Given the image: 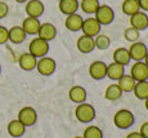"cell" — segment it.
I'll use <instances>...</instances> for the list:
<instances>
[{"mask_svg": "<svg viewBox=\"0 0 148 138\" xmlns=\"http://www.w3.org/2000/svg\"><path fill=\"white\" fill-rule=\"evenodd\" d=\"M75 117L79 120L80 123L88 124V123H92L93 120L97 117V111L95 107L92 103H80V105H76L75 108Z\"/></svg>", "mask_w": 148, "mask_h": 138, "instance_id": "cell-2", "label": "cell"}, {"mask_svg": "<svg viewBox=\"0 0 148 138\" xmlns=\"http://www.w3.org/2000/svg\"><path fill=\"white\" fill-rule=\"evenodd\" d=\"M135 80L133 79L132 76H130V74L127 75V74H124L120 79L117 80V83L116 84L120 87V89L122 90V93H130V92H133V88H134L135 85Z\"/></svg>", "mask_w": 148, "mask_h": 138, "instance_id": "cell-24", "label": "cell"}, {"mask_svg": "<svg viewBox=\"0 0 148 138\" xmlns=\"http://www.w3.org/2000/svg\"><path fill=\"white\" fill-rule=\"evenodd\" d=\"M139 133L143 138H148V121H144L140 124V128H139Z\"/></svg>", "mask_w": 148, "mask_h": 138, "instance_id": "cell-34", "label": "cell"}, {"mask_svg": "<svg viewBox=\"0 0 148 138\" xmlns=\"http://www.w3.org/2000/svg\"><path fill=\"white\" fill-rule=\"evenodd\" d=\"M112 59H113V62L122 65V66H127L130 63V61H132L129 50H127V48H124V47L115 49V52L112 54Z\"/></svg>", "mask_w": 148, "mask_h": 138, "instance_id": "cell-23", "label": "cell"}, {"mask_svg": "<svg viewBox=\"0 0 148 138\" xmlns=\"http://www.w3.org/2000/svg\"><path fill=\"white\" fill-rule=\"evenodd\" d=\"M134 121H135L134 114L130 110H127V108H120L113 115V124H115L116 128L121 129V130L129 129L134 124Z\"/></svg>", "mask_w": 148, "mask_h": 138, "instance_id": "cell-1", "label": "cell"}, {"mask_svg": "<svg viewBox=\"0 0 148 138\" xmlns=\"http://www.w3.org/2000/svg\"><path fill=\"white\" fill-rule=\"evenodd\" d=\"M138 4L142 12H148V0H138Z\"/></svg>", "mask_w": 148, "mask_h": 138, "instance_id": "cell-35", "label": "cell"}, {"mask_svg": "<svg viewBox=\"0 0 148 138\" xmlns=\"http://www.w3.org/2000/svg\"><path fill=\"white\" fill-rule=\"evenodd\" d=\"M17 3H19V4H23V3H27L28 0H16Z\"/></svg>", "mask_w": 148, "mask_h": 138, "instance_id": "cell-39", "label": "cell"}, {"mask_svg": "<svg viewBox=\"0 0 148 138\" xmlns=\"http://www.w3.org/2000/svg\"><path fill=\"white\" fill-rule=\"evenodd\" d=\"M73 138H82V136H76V137H73Z\"/></svg>", "mask_w": 148, "mask_h": 138, "instance_id": "cell-40", "label": "cell"}, {"mask_svg": "<svg viewBox=\"0 0 148 138\" xmlns=\"http://www.w3.org/2000/svg\"><path fill=\"white\" fill-rule=\"evenodd\" d=\"M121 10L124 14L126 16H133L134 13H136L139 9V4H138V0H124L121 4Z\"/></svg>", "mask_w": 148, "mask_h": 138, "instance_id": "cell-29", "label": "cell"}, {"mask_svg": "<svg viewBox=\"0 0 148 138\" xmlns=\"http://www.w3.org/2000/svg\"><path fill=\"white\" fill-rule=\"evenodd\" d=\"M147 80H148V79H147Z\"/></svg>", "mask_w": 148, "mask_h": 138, "instance_id": "cell-43", "label": "cell"}, {"mask_svg": "<svg viewBox=\"0 0 148 138\" xmlns=\"http://www.w3.org/2000/svg\"><path fill=\"white\" fill-rule=\"evenodd\" d=\"M36 62H38V58L34 57L31 53H23L19 56L18 58V65L19 67L23 71H32L36 68Z\"/></svg>", "mask_w": 148, "mask_h": 138, "instance_id": "cell-19", "label": "cell"}, {"mask_svg": "<svg viewBox=\"0 0 148 138\" xmlns=\"http://www.w3.org/2000/svg\"><path fill=\"white\" fill-rule=\"evenodd\" d=\"M45 5L41 0H28L25 7V12L27 17H34V18H40L44 14Z\"/></svg>", "mask_w": 148, "mask_h": 138, "instance_id": "cell-11", "label": "cell"}, {"mask_svg": "<svg viewBox=\"0 0 148 138\" xmlns=\"http://www.w3.org/2000/svg\"><path fill=\"white\" fill-rule=\"evenodd\" d=\"M124 74H125V66L119 65L116 62H111L110 65H107L106 77H108L110 80H116L117 81Z\"/></svg>", "mask_w": 148, "mask_h": 138, "instance_id": "cell-22", "label": "cell"}, {"mask_svg": "<svg viewBox=\"0 0 148 138\" xmlns=\"http://www.w3.org/2000/svg\"><path fill=\"white\" fill-rule=\"evenodd\" d=\"M143 62L146 63V65L148 66V52H147V54H146V57H144V59H143Z\"/></svg>", "mask_w": 148, "mask_h": 138, "instance_id": "cell-38", "label": "cell"}, {"mask_svg": "<svg viewBox=\"0 0 148 138\" xmlns=\"http://www.w3.org/2000/svg\"><path fill=\"white\" fill-rule=\"evenodd\" d=\"M41 22L39 21V18H34V17H26L22 22L21 27L23 28V31L26 32V35H38L39 28H40Z\"/></svg>", "mask_w": 148, "mask_h": 138, "instance_id": "cell-17", "label": "cell"}, {"mask_svg": "<svg viewBox=\"0 0 148 138\" xmlns=\"http://www.w3.org/2000/svg\"><path fill=\"white\" fill-rule=\"evenodd\" d=\"M133 93H134L135 98L139 101H144L148 97V80L143 81H136L134 88H133Z\"/></svg>", "mask_w": 148, "mask_h": 138, "instance_id": "cell-26", "label": "cell"}, {"mask_svg": "<svg viewBox=\"0 0 148 138\" xmlns=\"http://www.w3.org/2000/svg\"><path fill=\"white\" fill-rule=\"evenodd\" d=\"M38 36L45 41H52V40L56 39L57 36V27L50 22H44V23L40 25V28H39Z\"/></svg>", "mask_w": 148, "mask_h": 138, "instance_id": "cell-15", "label": "cell"}, {"mask_svg": "<svg viewBox=\"0 0 148 138\" xmlns=\"http://www.w3.org/2000/svg\"><path fill=\"white\" fill-rule=\"evenodd\" d=\"M7 132H8V134H9L10 137L19 138V137H22L25 134V132H26V126L22 124V123L19 121L18 119L10 120V121L8 123Z\"/></svg>", "mask_w": 148, "mask_h": 138, "instance_id": "cell-21", "label": "cell"}, {"mask_svg": "<svg viewBox=\"0 0 148 138\" xmlns=\"http://www.w3.org/2000/svg\"><path fill=\"white\" fill-rule=\"evenodd\" d=\"M76 48L77 50L82 54H89L92 53L93 50L95 49L94 47V39L92 36H88V35H80L76 40Z\"/></svg>", "mask_w": 148, "mask_h": 138, "instance_id": "cell-13", "label": "cell"}, {"mask_svg": "<svg viewBox=\"0 0 148 138\" xmlns=\"http://www.w3.org/2000/svg\"><path fill=\"white\" fill-rule=\"evenodd\" d=\"M0 74H1V65H0Z\"/></svg>", "mask_w": 148, "mask_h": 138, "instance_id": "cell-41", "label": "cell"}, {"mask_svg": "<svg viewBox=\"0 0 148 138\" xmlns=\"http://www.w3.org/2000/svg\"><path fill=\"white\" fill-rule=\"evenodd\" d=\"M68 98H70V101H72L73 103H76V105H80V103L86 102L88 92L81 85H73L68 90Z\"/></svg>", "mask_w": 148, "mask_h": 138, "instance_id": "cell-14", "label": "cell"}, {"mask_svg": "<svg viewBox=\"0 0 148 138\" xmlns=\"http://www.w3.org/2000/svg\"><path fill=\"white\" fill-rule=\"evenodd\" d=\"M57 1H59V0H57Z\"/></svg>", "mask_w": 148, "mask_h": 138, "instance_id": "cell-42", "label": "cell"}, {"mask_svg": "<svg viewBox=\"0 0 148 138\" xmlns=\"http://www.w3.org/2000/svg\"><path fill=\"white\" fill-rule=\"evenodd\" d=\"M82 138H103V132L99 126L97 125H89L84 129Z\"/></svg>", "mask_w": 148, "mask_h": 138, "instance_id": "cell-30", "label": "cell"}, {"mask_svg": "<svg viewBox=\"0 0 148 138\" xmlns=\"http://www.w3.org/2000/svg\"><path fill=\"white\" fill-rule=\"evenodd\" d=\"M59 12L64 16L77 13L79 9V0H59L58 1Z\"/></svg>", "mask_w": 148, "mask_h": 138, "instance_id": "cell-20", "label": "cell"}, {"mask_svg": "<svg viewBox=\"0 0 148 138\" xmlns=\"http://www.w3.org/2000/svg\"><path fill=\"white\" fill-rule=\"evenodd\" d=\"M89 76L93 80H103L107 74V63L103 61H93L89 65Z\"/></svg>", "mask_w": 148, "mask_h": 138, "instance_id": "cell-8", "label": "cell"}, {"mask_svg": "<svg viewBox=\"0 0 148 138\" xmlns=\"http://www.w3.org/2000/svg\"><path fill=\"white\" fill-rule=\"evenodd\" d=\"M122 96V90L117 84H110L104 90V98L107 101H119Z\"/></svg>", "mask_w": 148, "mask_h": 138, "instance_id": "cell-27", "label": "cell"}, {"mask_svg": "<svg viewBox=\"0 0 148 138\" xmlns=\"http://www.w3.org/2000/svg\"><path fill=\"white\" fill-rule=\"evenodd\" d=\"M127 50H129L132 61L136 62V61H143L147 52H148V48L143 41H139L138 40V41H135V43H132L130 47L127 48Z\"/></svg>", "mask_w": 148, "mask_h": 138, "instance_id": "cell-9", "label": "cell"}, {"mask_svg": "<svg viewBox=\"0 0 148 138\" xmlns=\"http://www.w3.org/2000/svg\"><path fill=\"white\" fill-rule=\"evenodd\" d=\"M99 5H101L99 0H80V1H79V8H80L85 14H88V16H89V14L94 16V13L97 12Z\"/></svg>", "mask_w": 148, "mask_h": 138, "instance_id": "cell-25", "label": "cell"}, {"mask_svg": "<svg viewBox=\"0 0 148 138\" xmlns=\"http://www.w3.org/2000/svg\"><path fill=\"white\" fill-rule=\"evenodd\" d=\"M8 41V28L0 25V45Z\"/></svg>", "mask_w": 148, "mask_h": 138, "instance_id": "cell-33", "label": "cell"}, {"mask_svg": "<svg viewBox=\"0 0 148 138\" xmlns=\"http://www.w3.org/2000/svg\"><path fill=\"white\" fill-rule=\"evenodd\" d=\"M93 39H94L95 49L106 50V49L110 48V45H111V39H110V36H108V35H106V34L99 32L98 35H95Z\"/></svg>", "mask_w": 148, "mask_h": 138, "instance_id": "cell-28", "label": "cell"}, {"mask_svg": "<svg viewBox=\"0 0 148 138\" xmlns=\"http://www.w3.org/2000/svg\"><path fill=\"white\" fill-rule=\"evenodd\" d=\"M49 52V43L45 40L38 38L32 39L28 44V53H31L36 58H41V57L47 56Z\"/></svg>", "mask_w": 148, "mask_h": 138, "instance_id": "cell-4", "label": "cell"}, {"mask_svg": "<svg viewBox=\"0 0 148 138\" xmlns=\"http://www.w3.org/2000/svg\"><path fill=\"white\" fill-rule=\"evenodd\" d=\"M56 68H57V63L52 57L44 56V57H41V58H38L35 70H38V72L40 74V75L50 76L56 72Z\"/></svg>", "mask_w": 148, "mask_h": 138, "instance_id": "cell-5", "label": "cell"}, {"mask_svg": "<svg viewBox=\"0 0 148 138\" xmlns=\"http://www.w3.org/2000/svg\"><path fill=\"white\" fill-rule=\"evenodd\" d=\"M144 107H146V110L148 111V97L144 99Z\"/></svg>", "mask_w": 148, "mask_h": 138, "instance_id": "cell-37", "label": "cell"}, {"mask_svg": "<svg viewBox=\"0 0 148 138\" xmlns=\"http://www.w3.org/2000/svg\"><path fill=\"white\" fill-rule=\"evenodd\" d=\"M125 138H143L140 136V133L139 132H130V133L126 134V137Z\"/></svg>", "mask_w": 148, "mask_h": 138, "instance_id": "cell-36", "label": "cell"}, {"mask_svg": "<svg viewBox=\"0 0 148 138\" xmlns=\"http://www.w3.org/2000/svg\"><path fill=\"white\" fill-rule=\"evenodd\" d=\"M101 28H102V26L99 25V22L97 21L94 17H88V18L82 19V25H81L80 31H82L84 35L94 38L95 35H98V34L101 32Z\"/></svg>", "mask_w": 148, "mask_h": 138, "instance_id": "cell-7", "label": "cell"}, {"mask_svg": "<svg viewBox=\"0 0 148 138\" xmlns=\"http://www.w3.org/2000/svg\"><path fill=\"white\" fill-rule=\"evenodd\" d=\"M82 19L84 18L79 13L68 14V16H66V19H64V27L71 32H77V31L81 30Z\"/></svg>", "mask_w": 148, "mask_h": 138, "instance_id": "cell-16", "label": "cell"}, {"mask_svg": "<svg viewBox=\"0 0 148 138\" xmlns=\"http://www.w3.org/2000/svg\"><path fill=\"white\" fill-rule=\"evenodd\" d=\"M129 22H130V26L134 27L135 30L144 31L146 28H148V14L146 12L138 10L133 16H130Z\"/></svg>", "mask_w": 148, "mask_h": 138, "instance_id": "cell-12", "label": "cell"}, {"mask_svg": "<svg viewBox=\"0 0 148 138\" xmlns=\"http://www.w3.org/2000/svg\"><path fill=\"white\" fill-rule=\"evenodd\" d=\"M17 119L22 123L25 126H32L38 121V112L32 106H25L18 111V117Z\"/></svg>", "mask_w": 148, "mask_h": 138, "instance_id": "cell-6", "label": "cell"}, {"mask_svg": "<svg viewBox=\"0 0 148 138\" xmlns=\"http://www.w3.org/2000/svg\"><path fill=\"white\" fill-rule=\"evenodd\" d=\"M93 17L99 22L101 26H107L112 23L115 19V10L108 4H101Z\"/></svg>", "mask_w": 148, "mask_h": 138, "instance_id": "cell-3", "label": "cell"}, {"mask_svg": "<svg viewBox=\"0 0 148 138\" xmlns=\"http://www.w3.org/2000/svg\"><path fill=\"white\" fill-rule=\"evenodd\" d=\"M26 32L21 26H13V27L8 28V41L13 43V44H21L26 40Z\"/></svg>", "mask_w": 148, "mask_h": 138, "instance_id": "cell-18", "label": "cell"}, {"mask_svg": "<svg viewBox=\"0 0 148 138\" xmlns=\"http://www.w3.org/2000/svg\"><path fill=\"white\" fill-rule=\"evenodd\" d=\"M130 76L135 81H143L148 79V66L143 61H136L130 67Z\"/></svg>", "mask_w": 148, "mask_h": 138, "instance_id": "cell-10", "label": "cell"}, {"mask_svg": "<svg viewBox=\"0 0 148 138\" xmlns=\"http://www.w3.org/2000/svg\"><path fill=\"white\" fill-rule=\"evenodd\" d=\"M8 13H9V7H8V4L5 1L0 0V19L5 18V17L8 16Z\"/></svg>", "mask_w": 148, "mask_h": 138, "instance_id": "cell-32", "label": "cell"}, {"mask_svg": "<svg viewBox=\"0 0 148 138\" xmlns=\"http://www.w3.org/2000/svg\"><path fill=\"white\" fill-rule=\"evenodd\" d=\"M139 36H140V31L135 30V28L132 27V26H129L127 28H125L124 30V39L126 40V41H129L130 44H132V43L138 41Z\"/></svg>", "mask_w": 148, "mask_h": 138, "instance_id": "cell-31", "label": "cell"}]
</instances>
